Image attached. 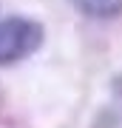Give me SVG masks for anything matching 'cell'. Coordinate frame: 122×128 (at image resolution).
Masks as SVG:
<instances>
[{"mask_svg":"<svg viewBox=\"0 0 122 128\" xmlns=\"http://www.w3.org/2000/svg\"><path fill=\"white\" fill-rule=\"evenodd\" d=\"M43 26L28 17L0 20V66H11L26 60L43 46Z\"/></svg>","mask_w":122,"mask_h":128,"instance_id":"cell-1","label":"cell"},{"mask_svg":"<svg viewBox=\"0 0 122 128\" xmlns=\"http://www.w3.org/2000/svg\"><path fill=\"white\" fill-rule=\"evenodd\" d=\"M71 3L82 14H91V17H100V20L122 14V0H71Z\"/></svg>","mask_w":122,"mask_h":128,"instance_id":"cell-2","label":"cell"}]
</instances>
